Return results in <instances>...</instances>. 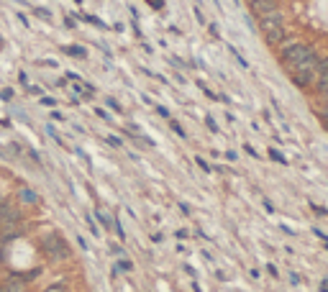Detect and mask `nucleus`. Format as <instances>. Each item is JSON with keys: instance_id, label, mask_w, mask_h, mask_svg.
I'll return each instance as SVG.
<instances>
[{"instance_id": "obj_4", "label": "nucleus", "mask_w": 328, "mask_h": 292, "mask_svg": "<svg viewBox=\"0 0 328 292\" xmlns=\"http://www.w3.org/2000/svg\"><path fill=\"white\" fill-rule=\"evenodd\" d=\"M313 87H315L318 95L328 98V57H325V59H318V75H315Z\"/></svg>"}, {"instance_id": "obj_26", "label": "nucleus", "mask_w": 328, "mask_h": 292, "mask_svg": "<svg viewBox=\"0 0 328 292\" xmlns=\"http://www.w3.org/2000/svg\"><path fill=\"white\" fill-rule=\"evenodd\" d=\"M244 149H246V151H249V154H251V156H254V159H259V154H256V149H254V146H251V144H246V146H244Z\"/></svg>"}, {"instance_id": "obj_18", "label": "nucleus", "mask_w": 328, "mask_h": 292, "mask_svg": "<svg viewBox=\"0 0 328 292\" xmlns=\"http://www.w3.org/2000/svg\"><path fill=\"white\" fill-rule=\"evenodd\" d=\"M113 228H116V233H118V238H126V231H123V226H121V220H118V218L113 220Z\"/></svg>"}, {"instance_id": "obj_14", "label": "nucleus", "mask_w": 328, "mask_h": 292, "mask_svg": "<svg viewBox=\"0 0 328 292\" xmlns=\"http://www.w3.org/2000/svg\"><path fill=\"white\" fill-rule=\"evenodd\" d=\"M87 226H90V231H93V236H100V226L93 220V215H87Z\"/></svg>"}, {"instance_id": "obj_28", "label": "nucleus", "mask_w": 328, "mask_h": 292, "mask_svg": "<svg viewBox=\"0 0 328 292\" xmlns=\"http://www.w3.org/2000/svg\"><path fill=\"white\" fill-rule=\"evenodd\" d=\"M29 93H34V95H41V87H36V85H29Z\"/></svg>"}, {"instance_id": "obj_5", "label": "nucleus", "mask_w": 328, "mask_h": 292, "mask_svg": "<svg viewBox=\"0 0 328 292\" xmlns=\"http://www.w3.org/2000/svg\"><path fill=\"white\" fill-rule=\"evenodd\" d=\"M249 8H251V13L259 18V16L274 11V8H277V0H249Z\"/></svg>"}, {"instance_id": "obj_17", "label": "nucleus", "mask_w": 328, "mask_h": 292, "mask_svg": "<svg viewBox=\"0 0 328 292\" xmlns=\"http://www.w3.org/2000/svg\"><path fill=\"white\" fill-rule=\"evenodd\" d=\"M34 13H36L39 18H44V21H52V13H49V11H44V8H34Z\"/></svg>"}, {"instance_id": "obj_32", "label": "nucleus", "mask_w": 328, "mask_h": 292, "mask_svg": "<svg viewBox=\"0 0 328 292\" xmlns=\"http://www.w3.org/2000/svg\"><path fill=\"white\" fill-rule=\"evenodd\" d=\"M77 243L82 246V251H87V243H85V238H82V236H77Z\"/></svg>"}, {"instance_id": "obj_2", "label": "nucleus", "mask_w": 328, "mask_h": 292, "mask_svg": "<svg viewBox=\"0 0 328 292\" xmlns=\"http://www.w3.org/2000/svg\"><path fill=\"white\" fill-rule=\"evenodd\" d=\"M259 31L261 36H264L267 44H272V47H277V44L285 41L287 36V29H285V18H282V11L274 8L264 16H259Z\"/></svg>"}, {"instance_id": "obj_20", "label": "nucleus", "mask_w": 328, "mask_h": 292, "mask_svg": "<svg viewBox=\"0 0 328 292\" xmlns=\"http://www.w3.org/2000/svg\"><path fill=\"white\" fill-rule=\"evenodd\" d=\"M205 123H208V128H210L213 133H218V131H221V128H218V123L213 121V116H205Z\"/></svg>"}, {"instance_id": "obj_13", "label": "nucleus", "mask_w": 328, "mask_h": 292, "mask_svg": "<svg viewBox=\"0 0 328 292\" xmlns=\"http://www.w3.org/2000/svg\"><path fill=\"white\" fill-rule=\"evenodd\" d=\"M269 156H272V159H274L277 164H287V159H285V156H282L277 149H269Z\"/></svg>"}, {"instance_id": "obj_22", "label": "nucleus", "mask_w": 328, "mask_h": 292, "mask_svg": "<svg viewBox=\"0 0 328 292\" xmlns=\"http://www.w3.org/2000/svg\"><path fill=\"white\" fill-rule=\"evenodd\" d=\"M108 144L116 146V149H121V146H123V144H121V139H116V136H108Z\"/></svg>"}, {"instance_id": "obj_31", "label": "nucleus", "mask_w": 328, "mask_h": 292, "mask_svg": "<svg viewBox=\"0 0 328 292\" xmlns=\"http://www.w3.org/2000/svg\"><path fill=\"white\" fill-rule=\"evenodd\" d=\"M267 272H269V274H272V277H277V274H279V272H277V269H274V266H272V264H267Z\"/></svg>"}, {"instance_id": "obj_15", "label": "nucleus", "mask_w": 328, "mask_h": 292, "mask_svg": "<svg viewBox=\"0 0 328 292\" xmlns=\"http://www.w3.org/2000/svg\"><path fill=\"white\" fill-rule=\"evenodd\" d=\"M169 128H172L174 133H177V136H182V139H185V128H182L177 121H169Z\"/></svg>"}, {"instance_id": "obj_1", "label": "nucleus", "mask_w": 328, "mask_h": 292, "mask_svg": "<svg viewBox=\"0 0 328 292\" xmlns=\"http://www.w3.org/2000/svg\"><path fill=\"white\" fill-rule=\"evenodd\" d=\"M282 64L290 70L292 82L297 87H302V90L313 87L315 75H318V57L308 44H300V41L287 44V47L282 49Z\"/></svg>"}, {"instance_id": "obj_27", "label": "nucleus", "mask_w": 328, "mask_h": 292, "mask_svg": "<svg viewBox=\"0 0 328 292\" xmlns=\"http://www.w3.org/2000/svg\"><path fill=\"white\" fill-rule=\"evenodd\" d=\"M264 210H267V213H277V210H274V205L269 203V200H264Z\"/></svg>"}, {"instance_id": "obj_30", "label": "nucleus", "mask_w": 328, "mask_h": 292, "mask_svg": "<svg viewBox=\"0 0 328 292\" xmlns=\"http://www.w3.org/2000/svg\"><path fill=\"white\" fill-rule=\"evenodd\" d=\"M290 282H292V284H300V277H297L295 272H290Z\"/></svg>"}, {"instance_id": "obj_29", "label": "nucleus", "mask_w": 328, "mask_h": 292, "mask_svg": "<svg viewBox=\"0 0 328 292\" xmlns=\"http://www.w3.org/2000/svg\"><path fill=\"white\" fill-rule=\"evenodd\" d=\"M16 16H18V21H21V24H24V26H29V18H26L24 13H16Z\"/></svg>"}, {"instance_id": "obj_9", "label": "nucleus", "mask_w": 328, "mask_h": 292, "mask_svg": "<svg viewBox=\"0 0 328 292\" xmlns=\"http://www.w3.org/2000/svg\"><path fill=\"white\" fill-rule=\"evenodd\" d=\"M131 269H134V264H131L128 259H121V261L116 264V269H113V272H131Z\"/></svg>"}, {"instance_id": "obj_21", "label": "nucleus", "mask_w": 328, "mask_h": 292, "mask_svg": "<svg viewBox=\"0 0 328 292\" xmlns=\"http://www.w3.org/2000/svg\"><path fill=\"white\" fill-rule=\"evenodd\" d=\"M41 105H47V108H54V105H57V100H54V98H41Z\"/></svg>"}, {"instance_id": "obj_11", "label": "nucleus", "mask_w": 328, "mask_h": 292, "mask_svg": "<svg viewBox=\"0 0 328 292\" xmlns=\"http://www.w3.org/2000/svg\"><path fill=\"white\" fill-rule=\"evenodd\" d=\"M228 52H231V54H233V59H236L238 64H241V67H244V70H246V67H249V62H246V59H244L241 54H238V52H236V47H228Z\"/></svg>"}, {"instance_id": "obj_12", "label": "nucleus", "mask_w": 328, "mask_h": 292, "mask_svg": "<svg viewBox=\"0 0 328 292\" xmlns=\"http://www.w3.org/2000/svg\"><path fill=\"white\" fill-rule=\"evenodd\" d=\"M44 292H70V289H67V284H64V282H57V284H49Z\"/></svg>"}, {"instance_id": "obj_24", "label": "nucleus", "mask_w": 328, "mask_h": 292, "mask_svg": "<svg viewBox=\"0 0 328 292\" xmlns=\"http://www.w3.org/2000/svg\"><path fill=\"white\" fill-rule=\"evenodd\" d=\"M29 156H31V159H34L36 164H41V156H39V154H36L34 149H29Z\"/></svg>"}, {"instance_id": "obj_10", "label": "nucleus", "mask_w": 328, "mask_h": 292, "mask_svg": "<svg viewBox=\"0 0 328 292\" xmlns=\"http://www.w3.org/2000/svg\"><path fill=\"white\" fill-rule=\"evenodd\" d=\"M64 52H67L70 57H80V59H82V57L87 54V52H85L82 47H64Z\"/></svg>"}, {"instance_id": "obj_7", "label": "nucleus", "mask_w": 328, "mask_h": 292, "mask_svg": "<svg viewBox=\"0 0 328 292\" xmlns=\"http://www.w3.org/2000/svg\"><path fill=\"white\" fill-rule=\"evenodd\" d=\"M95 215H98V220H100V226H103V231H108V228H111V226H113V220H111V218H108V215H105V210H95Z\"/></svg>"}, {"instance_id": "obj_6", "label": "nucleus", "mask_w": 328, "mask_h": 292, "mask_svg": "<svg viewBox=\"0 0 328 292\" xmlns=\"http://www.w3.org/2000/svg\"><path fill=\"white\" fill-rule=\"evenodd\" d=\"M26 284H29V282L21 277V274H11V279H6L0 287H3V292H24Z\"/></svg>"}, {"instance_id": "obj_16", "label": "nucleus", "mask_w": 328, "mask_h": 292, "mask_svg": "<svg viewBox=\"0 0 328 292\" xmlns=\"http://www.w3.org/2000/svg\"><path fill=\"white\" fill-rule=\"evenodd\" d=\"M195 164H198V167H200L203 172H210V164H208V162L203 159V156H195Z\"/></svg>"}, {"instance_id": "obj_8", "label": "nucleus", "mask_w": 328, "mask_h": 292, "mask_svg": "<svg viewBox=\"0 0 328 292\" xmlns=\"http://www.w3.org/2000/svg\"><path fill=\"white\" fill-rule=\"evenodd\" d=\"M21 197H24L26 203H36V200H39V195H36L31 187H21Z\"/></svg>"}, {"instance_id": "obj_3", "label": "nucleus", "mask_w": 328, "mask_h": 292, "mask_svg": "<svg viewBox=\"0 0 328 292\" xmlns=\"http://www.w3.org/2000/svg\"><path fill=\"white\" fill-rule=\"evenodd\" d=\"M39 246H41V251L47 254L52 261L70 259V246H67V241H64L59 233H47V236L39 241Z\"/></svg>"}, {"instance_id": "obj_34", "label": "nucleus", "mask_w": 328, "mask_h": 292, "mask_svg": "<svg viewBox=\"0 0 328 292\" xmlns=\"http://www.w3.org/2000/svg\"><path fill=\"white\" fill-rule=\"evenodd\" d=\"M0 205H3V200H0Z\"/></svg>"}, {"instance_id": "obj_25", "label": "nucleus", "mask_w": 328, "mask_h": 292, "mask_svg": "<svg viewBox=\"0 0 328 292\" xmlns=\"http://www.w3.org/2000/svg\"><path fill=\"white\" fill-rule=\"evenodd\" d=\"M195 18H198V24H203V26H205V18H203V13H200V8H195Z\"/></svg>"}, {"instance_id": "obj_23", "label": "nucleus", "mask_w": 328, "mask_h": 292, "mask_svg": "<svg viewBox=\"0 0 328 292\" xmlns=\"http://www.w3.org/2000/svg\"><path fill=\"white\" fill-rule=\"evenodd\" d=\"M157 113H159L162 118H169V110H167L164 105H157Z\"/></svg>"}, {"instance_id": "obj_33", "label": "nucleus", "mask_w": 328, "mask_h": 292, "mask_svg": "<svg viewBox=\"0 0 328 292\" xmlns=\"http://www.w3.org/2000/svg\"><path fill=\"white\" fill-rule=\"evenodd\" d=\"M320 292H328V279H325V282L320 284Z\"/></svg>"}, {"instance_id": "obj_19", "label": "nucleus", "mask_w": 328, "mask_h": 292, "mask_svg": "<svg viewBox=\"0 0 328 292\" xmlns=\"http://www.w3.org/2000/svg\"><path fill=\"white\" fill-rule=\"evenodd\" d=\"M105 103H108V108H113V110H116V113H123V108L118 105V100H113V98H108Z\"/></svg>"}]
</instances>
